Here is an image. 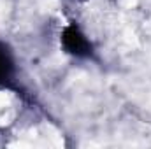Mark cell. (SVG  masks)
<instances>
[{
  "label": "cell",
  "instance_id": "cell-1",
  "mask_svg": "<svg viewBox=\"0 0 151 149\" xmlns=\"http://www.w3.org/2000/svg\"><path fill=\"white\" fill-rule=\"evenodd\" d=\"M62 46L63 49L76 58H90L93 53L91 42L86 39V35L79 30V27L69 25L62 32Z\"/></svg>",
  "mask_w": 151,
  "mask_h": 149
},
{
  "label": "cell",
  "instance_id": "cell-2",
  "mask_svg": "<svg viewBox=\"0 0 151 149\" xmlns=\"http://www.w3.org/2000/svg\"><path fill=\"white\" fill-rule=\"evenodd\" d=\"M16 74V62L7 44L0 42V86H9Z\"/></svg>",
  "mask_w": 151,
  "mask_h": 149
}]
</instances>
